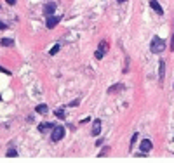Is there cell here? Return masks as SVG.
I'll return each instance as SVG.
<instances>
[{"mask_svg": "<svg viewBox=\"0 0 174 163\" xmlns=\"http://www.w3.org/2000/svg\"><path fill=\"white\" fill-rule=\"evenodd\" d=\"M171 51H174V33H172V42H171Z\"/></svg>", "mask_w": 174, "mask_h": 163, "instance_id": "20", "label": "cell"}, {"mask_svg": "<svg viewBox=\"0 0 174 163\" xmlns=\"http://www.w3.org/2000/svg\"><path fill=\"white\" fill-rule=\"evenodd\" d=\"M56 116H58L59 120H64V118H66V116H64V111H63V109H56Z\"/></svg>", "mask_w": 174, "mask_h": 163, "instance_id": "14", "label": "cell"}, {"mask_svg": "<svg viewBox=\"0 0 174 163\" xmlns=\"http://www.w3.org/2000/svg\"><path fill=\"white\" fill-rule=\"evenodd\" d=\"M64 137V128L63 127H54V130H52V142H59L61 139Z\"/></svg>", "mask_w": 174, "mask_h": 163, "instance_id": "2", "label": "cell"}, {"mask_svg": "<svg viewBox=\"0 0 174 163\" xmlns=\"http://www.w3.org/2000/svg\"><path fill=\"white\" fill-rule=\"evenodd\" d=\"M106 49H108V43L103 40L101 43H99V47H98V51H96V59H103V56H104V52H106Z\"/></svg>", "mask_w": 174, "mask_h": 163, "instance_id": "4", "label": "cell"}, {"mask_svg": "<svg viewBox=\"0 0 174 163\" xmlns=\"http://www.w3.org/2000/svg\"><path fill=\"white\" fill-rule=\"evenodd\" d=\"M150 7L153 9V11H155L157 14H164V9L160 7V4L157 2V0H150Z\"/></svg>", "mask_w": 174, "mask_h": 163, "instance_id": "8", "label": "cell"}, {"mask_svg": "<svg viewBox=\"0 0 174 163\" xmlns=\"http://www.w3.org/2000/svg\"><path fill=\"white\" fill-rule=\"evenodd\" d=\"M151 148H153V144H151V141H150V139H145V141L141 142V146H139L141 153H148Z\"/></svg>", "mask_w": 174, "mask_h": 163, "instance_id": "5", "label": "cell"}, {"mask_svg": "<svg viewBox=\"0 0 174 163\" xmlns=\"http://www.w3.org/2000/svg\"><path fill=\"white\" fill-rule=\"evenodd\" d=\"M120 88H124V85H122V83H115V85H112L110 88H108V92L112 94V92H117V90H120Z\"/></svg>", "mask_w": 174, "mask_h": 163, "instance_id": "13", "label": "cell"}, {"mask_svg": "<svg viewBox=\"0 0 174 163\" xmlns=\"http://www.w3.org/2000/svg\"><path fill=\"white\" fill-rule=\"evenodd\" d=\"M35 111H37V113H40V114H46V113L49 111V108H47L46 104H38V106L35 108Z\"/></svg>", "mask_w": 174, "mask_h": 163, "instance_id": "10", "label": "cell"}, {"mask_svg": "<svg viewBox=\"0 0 174 163\" xmlns=\"http://www.w3.org/2000/svg\"><path fill=\"white\" fill-rule=\"evenodd\" d=\"M159 73H160V82H164V73H165V64H164V59L159 63Z\"/></svg>", "mask_w": 174, "mask_h": 163, "instance_id": "9", "label": "cell"}, {"mask_svg": "<svg viewBox=\"0 0 174 163\" xmlns=\"http://www.w3.org/2000/svg\"><path fill=\"white\" fill-rule=\"evenodd\" d=\"M99 134H101V120H98V118H96V120H94V123H92V135H94V137H98Z\"/></svg>", "mask_w": 174, "mask_h": 163, "instance_id": "6", "label": "cell"}, {"mask_svg": "<svg viewBox=\"0 0 174 163\" xmlns=\"http://www.w3.org/2000/svg\"><path fill=\"white\" fill-rule=\"evenodd\" d=\"M58 51H59V45H54V47L51 49V52H49V54H51V56H54V54H58Z\"/></svg>", "mask_w": 174, "mask_h": 163, "instance_id": "17", "label": "cell"}, {"mask_svg": "<svg viewBox=\"0 0 174 163\" xmlns=\"http://www.w3.org/2000/svg\"><path fill=\"white\" fill-rule=\"evenodd\" d=\"M54 127H56L54 123H49V122H43V123H40V125H38V130L42 132V130H46V128H54Z\"/></svg>", "mask_w": 174, "mask_h": 163, "instance_id": "11", "label": "cell"}, {"mask_svg": "<svg viewBox=\"0 0 174 163\" xmlns=\"http://www.w3.org/2000/svg\"><path fill=\"white\" fill-rule=\"evenodd\" d=\"M136 141H138V132H136V134H133V137H130V148H133V146L136 144Z\"/></svg>", "mask_w": 174, "mask_h": 163, "instance_id": "16", "label": "cell"}, {"mask_svg": "<svg viewBox=\"0 0 174 163\" xmlns=\"http://www.w3.org/2000/svg\"><path fill=\"white\" fill-rule=\"evenodd\" d=\"M118 2H125V0H118Z\"/></svg>", "mask_w": 174, "mask_h": 163, "instance_id": "23", "label": "cell"}, {"mask_svg": "<svg viewBox=\"0 0 174 163\" xmlns=\"http://www.w3.org/2000/svg\"><path fill=\"white\" fill-rule=\"evenodd\" d=\"M78 102H80V101L77 99V101H73V102H70V106H78Z\"/></svg>", "mask_w": 174, "mask_h": 163, "instance_id": "21", "label": "cell"}, {"mask_svg": "<svg viewBox=\"0 0 174 163\" xmlns=\"http://www.w3.org/2000/svg\"><path fill=\"white\" fill-rule=\"evenodd\" d=\"M7 28V25H5V23H2V21H0V30H5Z\"/></svg>", "mask_w": 174, "mask_h": 163, "instance_id": "19", "label": "cell"}, {"mask_svg": "<svg viewBox=\"0 0 174 163\" xmlns=\"http://www.w3.org/2000/svg\"><path fill=\"white\" fill-rule=\"evenodd\" d=\"M108 151H110V148H104V149H103V151H101V153H99V158H101V156H104V154H106V153H108Z\"/></svg>", "mask_w": 174, "mask_h": 163, "instance_id": "18", "label": "cell"}, {"mask_svg": "<svg viewBox=\"0 0 174 163\" xmlns=\"http://www.w3.org/2000/svg\"><path fill=\"white\" fill-rule=\"evenodd\" d=\"M54 11H56V4L52 2V4H46L43 5V14L46 16H52L54 14Z\"/></svg>", "mask_w": 174, "mask_h": 163, "instance_id": "7", "label": "cell"}, {"mask_svg": "<svg viewBox=\"0 0 174 163\" xmlns=\"http://www.w3.org/2000/svg\"><path fill=\"white\" fill-rule=\"evenodd\" d=\"M0 43H2L4 47H12V45H14V40H12V38H2V42H0Z\"/></svg>", "mask_w": 174, "mask_h": 163, "instance_id": "12", "label": "cell"}, {"mask_svg": "<svg viewBox=\"0 0 174 163\" xmlns=\"http://www.w3.org/2000/svg\"><path fill=\"white\" fill-rule=\"evenodd\" d=\"M165 49V42L160 38V37H153L150 42V51L153 52V54H160L162 51Z\"/></svg>", "mask_w": 174, "mask_h": 163, "instance_id": "1", "label": "cell"}, {"mask_svg": "<svg viewBox=\"0 0 174 163\" xmlns=\"http://www.w3.org/2000/svg\"><path fill=\"white\" fill-rule=\"evenodd\" d=\"M5 2H7L9 5H14V4H16V0H5Z\"/></svg>", "mask_w": 174, "mask_h": 163, "instance_id": "22", "label": "cell"}, {"mask_svg": "<svg viewBox=\"0 0 174 163\" xmlns=\"http://www.w3.org/2000/svg\"><path fill=\"white\" fill-rule=\"evenodd\" d=\"M17 156V151L16 149H9L7 151V158H16Z\"/></svg>", "mask_w": 174, "mask_h": 163, "instance_id": "15", "label": "cell"}, {"mask_svg": "<svg viewBox=\"0 0 174 163\" xmlns=\"http://www.w3.org/2000/svg\"><path fill=\"white\" fill-rule=\"evenodd\" d=\"M59 19H61V17H59V16H54V14H52V16H47V23H46V26H47L49 30L56 28V26H58V23H59Z\"/></svg>", "mask_w": 174, "mask_h": 163, "instance_id": "3", "label": "cell"}]
</instances>
